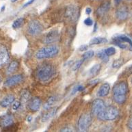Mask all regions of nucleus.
Segmentation results:
<instances>
[{
    "mask_svg": "<svg viewBox=\"0 0 132 132\" xmlns=\"http://www.w3.org/2000/svg\"><path fill=\"white\" fill-rule=\"evenodd\" d=\"M113 99L116 103L122 104L126 101V94L128 92V85L126 81H120L112 89Z\"/></svg>",
    "mask_w": 132,
    "mask_h": 132,
    "instance_id": "obj_1",
    "label": "nucleus"
},
{
    "mask_svg": "<svg viewBox=\"0 0 132 132\" xmlns=\"http://www.w3.org/2000/svg\"><path fill=\"white\" fill-rule=\"evenodd\" d=\"M55 74V69L52 64L49 63L43 64L37 70L38 79L43 82L50 81Z\"/></svg>",
    "mask_w": 132,
    "mask_h": 132,
    "instance_id": "obj_2",
    "label": "nucleus"
},
{
    "mask_svg": "<svg viewBox=\"0 0 132 132\" xmlns=\"http://www.w3.org/2000/svg\"><path fill=\"white\" fill-rule=\"evenodd\" d=\"M60 48L58 46L53 45L41 48L36 52V57L38 59H45V58H51L57 55L59 53Z\"/></svg>",
    "mask_w": 132,
    "mask_h": 132,
    "instance_id": "obj_3",
    "label": "nucleus"
},
{
    "mask_svg": "<svg viewBox=\"0 0 132 132\" xmlns=\"http://www.w3.org/2000/svg\"><path fill=\"white\" fill-rule=\"evenodd\" d=\"M119 114L118 110L114 106L105 107L104 110L97 115V118L100 120H114Z\"/></svg>",
    "mask_w": 132,
    "mask_h": 132,
    "instance_id": "obj_4",
    "label": "nucleus"
},
{
    "mask_svg": "<svg viewBox=\"0 0 132 132\" xmlns=\"http://www.w3.org/2000/svg\"><path fill=\"white\" fill-rule=\"evenodd\" d=\"M112 43L122 50L132 51V40L125 35H119L113 38Z\"/></svg>",
    "mask_w": 132,
    "mask_h": 132,
    "instance_id": "obj_5",
    "label": "nucleus"
},
{
    "mask_svg": "<svg viewBox=\"0 0 132 132\" xmlns=\"http://www.w3.org/2000/svg\"><path fill=\"white\" fill-rule=\"evenodd\" d=\"M79 8L77 6L75 5H69L66 8L65 16L66 19L70 22H76L79 17Z\"/></svg>",
    "mask_w": 132,
    "mask_h": 132,
    "instance_id": "obj_6",
    "label": "nucleus"
},
{
    "mask_svg": "<svg viewBox=\"0 0 132 132\" xmlns=\"http://www.w3.org/2000/svg\"><path fill=\"white\" fill-rule=\"evenodd\" d=\"M92 121H93V119H92V116L90 114H84L81 115L78 120V122H77L79 130L83 132L86 131L90 126Z\"/></svg>",
    "mask_w": 132,
    "mask_h": 132,
    "instance_id": "obj_7",
    "label": "nucleus"
},
{
    "mask_svg": "<svg viewBox=\"0 0 132 132\" xmlns=\"http://www.w3.org/2000/svg\"><path fill=\"white\" fill-rule=\"evenodd\" d=\"M43 30V26L40 22L37 20H33L29 23L27 32L30 36H37L41 34Z\"/></svg>",
    "mask_w": 132,
    "mask_h": 132,
    "instance_id": "obj_8",
    "label": "nucleus"
},
{
    "mask_svg": "<svg viewBox=\"0 0 132 132\" xmlns=\"http://www.w3.org/2000/svg\"><path fill=\"white\" fill-rule=\"evenodd\" d=\"M104 101L101 99H97L93 101L91 108V114L94 116H97L99 113L104 110L105 108Z\"/></svg>",
    "mask_w": 132,
    "mask_h": 132,
    "instance_id": "obj_9",
    "label": "nucleus"
},
{
    "mask_svg": "<svg viewBox=\"0 0 132 132\" xmlns=\"http://www.w3.org/2000/svg\"><path fill=\"white\" fill-rule=\"evenodd\" d=\"M59 37L60 34L57 30H51L46 34L43 41L45 44L53 43L59 39Z\"/></svg>",
    "mask_w": 132,
    "mask_h": 132,
    "instance_id": "obj_10",
    "label": "nucleus"
},
{
    "mask_svg": "<svg viewBox=\"0 0 132 132\" xmlns=\"http://www.w3.org/2000/svg\"><path fill=\"white\" fill-rule=\"evenodd\" d=\"M23 80V77L21 75H13L12 77H9L6 79L5 83H4V86L6 87L14 86L15 85L19 84L21 82H22Z\"/></svg>",
    "mask_w": 132,
    "mask_h": 132,
    "instance_id": "obj_11",
    "label": "nucleus"
},
{
    "mask_svg": "<svg viewBox=\"0 0 132 132\" xmlns=\"http://www.w3.org/2000/svg\"><path fill=\"white\" fill-rule=\"evenodd\" d=\"M10 59V55L7 48L4 45H0V67L8 62Z\"/></svg>",
    "mask_w": 132,
    "mask_h": 132,
    "instance_id": "obj_12",
    "label": "nucleus"
},
{
    "mask_svg": "<svg viewBox=\"0 0 132 132\" xmlns=\"http://www.w3.org/2000/svg\"><path fill=\"white\" fill-rule=\"evenodd\" d=\"M41 105L42 101L40 99L38 98V97H34V98L30 100V101L29 102L28 107H29V109H30V111L35 112H37V111L39 110Z\"/></svg>",
    "mask_w": 132,
    "mask_h": 132,
    "instance_id": "obj_13",
    "label": "nucleus"
},
{
    "mask_svg": "<svg viewBox=\"0 0 132 132\" xmlns=\"http://www.w3.org/2000/svg\"><path fill=\"white\" fill-rule=\"evenodd\" d=\"M14 124V118L12 115L6 114L0 118V126L6 128Z\"/></svg>",
    "mask_w": 132,
    "mask_h": 132,
    "instance_id": "obj_14",
    "label": "nucleus"
},
{
    "mask_svg": "<svg viewBox=\"0 0 132 132\" xmlns=\"http://www.w3.org/2000/svg\"><path fill=\"white\" fill-rule=\"evenodd\" d=\"M116 16L118 20L125 21L129 16V11L126 7H121L116 12Z\"/></svg>",
    "mask_w": 132,
    "mask_h": 132,
    "instance_id": "obj_15",
    "label": "nucleus"
},
{
    "mask_svg": "<svg viewBox=\"0 0 132 132\" xmlns=\"http://www.w3.org/2000/svg\"><path fill=\"white\" fill-rule=\"evenodd\" d=\"M57 108L55 107V108H51L50 110H48V111L42 117V122H47L48 120H50V119L53 118V116H55L57 114Z\"/></svg>",
    "mask_w": 132,
    "mask_h": 132,
    "instance_id": "obj_16",
    "label": "nucleus"
},
{
    "mask_svg": "<svg viewBox=\"0 0 132 132\" xmlns=\"http://www.w3.org/2000/svg\"><path fill=\"white\" fill-rule=\"evenodd\" d=\"M15 100V97L13 95H8L4 97L0 102V105L3 108H8L12 104Z\"/></svg>",
    "mask_w": 132,
    "mask_h": 132,
    "instance_id": "obj_17",
    "label": "nucleus"
},
{
    "mask_svg": "<svg viewBox=\"0 0 132 132\" xmlns=\"http://www.w3.org/2000/svg\"><path fill=\"white\" fill-rule=\"evenodd\" d=\"M110 90V86L108 83L103 84L100 87V88L98 90V95L100 97H106L107 95H108L109 93Z\"/></svg>",
    "mask_w": 132,
    "mask_h": 132,
    "instance_id": "obj_18",
    "label": "nucleus"
},
{
    "mask_svg": "<svg viewBox=\"0 0 132 132\" xmlns=\"http://www.w3.org/2000/svg\"><path fill=\"white\" fill-rule=\"evenodd\" d=\"M110 8V2H105L104 4H103L100 7L98 8L97 10V14L100 16H103L108 12Z\"/></svg>",
    "mask_w": 132,
    "mask_h": 132,
    "instance_id": "obj_19",
    "label": "nucleus"
},
{
    "mask_svg": "<svg viewBox=\"0 0 132 132\" xmlns=\"http://www.w3.org/2000/svg\"><path fill=\"white\" fill-rule=\"evenodd\" d=\"M57 97L55 96H52V97H50L49 99H47V101H46L45 103L44 104L43 108L46 110H50V108H51L54 105V104L55 103V102L57 101Z\"/></svg>",
    "mask_w": 132,
    "mask_h": 132,
    "instance_id": "obj_20",
    "label": "nucleus"
},
{
    "mask_svg": "<svg viewBox=\"0 0 132 132\" xmlns=\"http://www.w3.org/2000/svg\"><path fill=\"white\" fill-rule=\"evenodd\" d=\"M19 67V64L17 61H15V60L12 61L8 65V69H7V73L8 75H10V74L14 73L17 70Z\"/></svg>",
    "mask_w": 132,
    "mask_h": 132,
    "instance_id": "obj_21",
    "label": "nucleus"
},
{
    "mask_svg": "<svg viewBox=\"0 0 132 132\" xmlns=\"http://www.w3.org/2000/svg\"><path fill=\"white\" fill-rule=\"evenodd\" d=\"M108 42V39L106 38L103 37H95L90 41V45H99V44L105 43Z\"/></svg>",
    "mask_w": 132,
    "mask_h": 132,
    "instance_id": "obj_22",
    "label": "nucleus"
},
{
    "mask_svg": "<svg viewBox=\"0 0 132 132\" xmlns=\"http://www.w3.org/2000/svg\"><path fill=\"white\" fill-rule=\"evenodd\" d=\"M101 68V66L99 64H96L95 65L92 67L90 70H89V75H91V76H95L97 75L99 72L100 71Z\"/></svg>",
    "mask_w": 132,
    "mask_h": 132,
    "instance_id": "obj_23",
    "label": "nucleus"
},
{
    "mask_svg": "<svg viewBox=\"0 0 132 132\" xmlns=\"http://www.w3.org/2000/svg\"><path fill=\"white\" fill-rule=\"evenodd\" d=\"M30 94L28 90H23L21 93V103H26L30 100Z\"/></svg>",
    "mask_w": 132,
    "mask_h": 132,
    "instance_id": "obj_24",
    "label": "nucleus"
},
{
    "mask_svg": "<svg viewBox=\"0 0 132 132\" xmlns=\"http://www.w3.org/2000/svg\"><path fill=\"white\" fill-rule=\"evenodd\" d=\"M98 57L102 60L103 62H108L109 61V56L107 55L105 52L104 50H101L98 52Z\"/></svg>",
    "mask_w": 132,
    "mask_h": 132,
    "instance_id": "obj_25",
    "label": "nucleus"
},
{
    "mask_svg": "<svg viewBox=\"0 0 132 132\" xmlns=\"http://www.w3.org/2000/svg\"><path fill=\"white\" fill-rule=\"evenodd\" d=\"M25 20L23 18H19L16 20H15L13 23H12V28L14 29H18V28H21L23 25Z\"/></svg>",
    "mask_w": 132,
    "mask_h": 132,
    "instance_id": "obj_26",
    "label": "nucleus"
},
{
    "mask_svg": "<svg viewBox=\"0 0 132 132\" xmlns=\"http://www.w3.org/2000/svg\"><path fill=\"white\" fill-rule=\"evenodd\" d=\"M94 55H95V53H94V51H92V50L87 51L82 55V60H84H84H88L90 59V58H91L92 57H93Z\"/></svg>",
    "mask_w": 132,
    "mask_h": 132,
    "instance_id": "obj_27",
    "label": "nucleus"
},
{
    "mask_svg": "<svg viewBox=\"0 0 132 132\" xmlns=\"http://www.w3.org/2000/svg\"><path fill=\"white\" fill-rule=\"evenodd\" d=\"M123 63H124V62H123V60L122 59L116 60L112 63V67L114 68V69H118L120 67H122Z\"/></svg>",
    "mask_w": 132,
    "mask_h": 132,
    "instance_id": "obj_28",
    "label": "nucleus"
},
{
    "mask_svg": "<svg viewBox=\"0 0 132 132\" xmlns=\"http://www.w3.org/2000/svg\"><path fill=\"white\" fill-rule=\"evenodd\" d=\"M83 62H84V60H79L78 61H77L75 63H74L73 64V67H72V70L73 71H75L78 70V69L81 67V66L82 65Z\"/></svg>",
    "mask_w": 132,
    "mask_h": 132,
    "instance_id": "obj_29",
    "label": "nucleus"
},
{
    "mask_svg": "<svg viewBox=\"0 0 132 132\" xmlns=\"http://www.w3.org/2000/svg\"><path fill=\"white\" fill-rule=\"evenodd\" d=\"M105 52L108 56H112V55H114L115 53H116V49L114 47H108L105 50Z\"/></svg>",
    "mask_w": 132,
    "mask_h": 132,
    "instance_id": "obj_30",
    "label": "nucleus"
},
{
    "mask_svg": "<svg viewBox=\"0 0 132 132\" xmlns=\"http://www.w3.org/2000/svg\"><path fill=\"white\" fill-rule=\"evenodd\" d=\"M84 90V87L81 85H77L76 86L73 88V91H72V95H75V93H77V92H82Z\"/></svg>",
    "mask_w": 132,
    "mask_h": 132,
    "instance_id": "obj_31",
    "label": "nucleus"
},
{
    "mask_svg": "<svg viewBox=\"0 0 132 132\" xmlns=\"http://www.w3.org/2000/svg\"><path fill=\"white\" fill-rule=\"evenodd\" d=\"M21 102L19 101H15V102L12 103V109L14 110H17L19 108L20 106H21Z\"/></svg>",
    "mask_w": 132,
    "mask_h": 132,
    "instance_id": "obj_32",
    "label": "nucleus"
},
{
    "mask_svg": "<svg viewBox=\"0 0 132 132\" xmlns=\"http://www.w3.org/2000/svg\"><path fill=\"white\" fill-rule=\"evenodd\" d=\"M84 24L87 26H92L93 25V20L91 19L90 17L87 18L84 20Z\"/></svg>",
    "mask_w": 132,
    "mask_h": 132,
    "instance_id": "obj_33",
    "label": "nucleus"
},
{
    "mask_svg": "<svg viewBox=\"0 0 132 132\" xmlns=\"http://www.w3.org/2000/svg\"><path fill=\"white\" fill-rule=\"evenodd\" d=\"M60 131H61V132H71V131H73V129L72 128H71V127H64V128L60 129Z\"/></svg>",
    "mask_w": 132,
    "mask_h": 132,
    "instance_id": "obj_34",
    "label": "nucleus"
},
{
    "mask_svg": "<svg viewBox=\"0 0 132 132\" xmlns=\"http://www.w3.org/2000/svg\"><path fill=\"white\" fill-rule=\"evenodd\" d=\"M127 127L130 129H132V115L129 118L128 122H127Z\"/></svg>",
    "mask_w": 132,
    "mask_h": 132,
    "instance_id": "obj_35",
    "label": "nucleus"
},
{
    "mask_svg": "<svg viewBox=\"0 0 132 132\" xmlns=\"http://www.w3.org/2000/svg\"><path fill=\"white\" fill-rule=\"evenodd\" d=\"M87 49H88V45H83L82 46H81V47L79 48V50L81 51H85V50H86Z\"/></svg>",
    "mask_w": 132,
    "mask_h": 132,
    "instance_id": "obj_36",
    "label": "nucleus"
},
{
    "mask_svg": "<svg viewBox=\"0 0 132 132\" xmlns=\"http://www.w3.org/2000/svg\"><path fill=\"white\" fill-rule=\"evenodd\" d=\"M35 2V0H30V1H28L27 3H26V4H24V6H23V8H26V7H27V6H30V4H32L33 2Z\"/></svg>",
    "mask_w": 132,
    "mask_h": 132,
    "instance_id": "obj_37",
    "label": "nucleus"
},
{
    "mask_svg": "<svg viewBox=\"0 0 132 132\" xmlns=\"http://www.w3.org/2000/svg\"><path fill=\"white\" fill-rule=\"evenodd\" d=\"M86 12L87 14H90L92 12V9H91L90 8H87L86 9Z\"/></svg>",
    "mask_w": 132,
    "mask_h": 132,
    "instance_id": "obj_38",
    "label": "nucleus"
},
{
    "mask_svg": "<svg viewBox=\"0 0 132 132\" xmlns=\"http://www.w3.org/2000/svg\"><path fill=\"white\" fill-rule=\"evenodd\" d=\"M98 82H99V79H94L93 81H90V84L91 85H94L95 84H97Z\"/></svg>",
    "mask_w": 132,
    "mask_h": 132,
    "instance_id": "obj_39",
    "label": "nucleus"
},
{
    "mask_svg": "<svg viewBox=\"0 0 132 132\" xmlns=\"http://www.w3.org/2000/svg\"><path fill=\"white\" fill-rule=\"evenodd\" d=\"M32 120V116H28V118H27V120H28V122H30V121H31Z\"/></svg>",
    "mask_w": 132,
    "mask_h": 132,
    "instance_id": "obj_40",
    "label": "nucleus"
},
{
    "mask_svg": "<svg viewBox=\"0 0 132 132\" xmlns=\"http://www.w3.org/2000/svg\"><path fill=\"white\" fill-rule=\"evenodd\" d=\"M94 28H95V29H94V30H93V32H95L96 30H97V23H95V26H94Z\"/></svg>",
    "mask_w": 132,
    "mask_h": 132,
    "instance_id": "obj_41",
    "label": "nucleus"
},
{
    "mask_svg": "<svg viewBox=\"0 0 132 132\" xmlns=\"http://www.w3.org/2000/svg\"><path fill=\"white\" fill-rule=\"evenodd\" d=\"M114 2H116V4H119V3L121 2V0H114Z\"/></svg>",
    "mask_w": 132,
    "mask_h": 132,
    "instance_id": "obj_42",
    "label": "nucleus"
},
{
    "mask_svg": "<svg viewBox=\"0 0 132 132\" xmlns=\"http://www.w3.org/2000/svg\"><path fill=\"white\" fill-rule=\"evenodd\" d=\"M4 8H5V6H3V7H2V11H4Z\"/></svg>",
    "mask_w": 132,
    "mask_h": 132,
    "instance_id": "obj_43",
    "label": "nucleus"
},
{
    "mask_svg": "<svg viewBox=\"0 0 132 132\" xmlns=\"http://www.w3.org/2000/svg\"><path fill=\"white\" fill-rule=\"evenodd\" d=\"M16 1H17V0H11V2H15Z\"/></svg>",
    "mask_w": 132,
    "mask_h": 132,
    "instance_id": "obj_44",
    "label": "nucleus"
},
{
    "mask_svg": "<svg viewBox=\"0 0 132 132\" xmlns=\"http://www.w3.org/2000/svg\"><path fill=\"white\" fill-rule=\"evenodd\" d=\"M131 83H132V79H131Z\"/></svg>",
    "mask_w": 132,
    "mask_h": 132,
    "instance_id": "obj_45",
    "label": "nucleus"
},
{
    "mask_svg": "<svg viewBox=\"0 0 132 132\" xmlns=\"http://www.w3.org/2000/svg\"><path fill=\"white\" fill-rule=\"evenodd\" d=\"M0 81H1V79H0Z\"/></svg>",
    "mask_w": 132,
    "mask_h": 132,
    "instance_id": "obj_46",
    "label": "nucleus"
},
{
    "mask_svg": "<svg viewBox=\"0 0 132 132\" xmlns=\"http://www.w3.org/2000/svg\"><path fill=\"white\" fill-rule=\"evenodd\" d=\"M128 1H130V0H128Z\"/></svg>",
    "mask_w": 132,
    "mask_h": 132,
    "instance_id": "obj_47",
    "label": "nucleus"
}]
</instances>
